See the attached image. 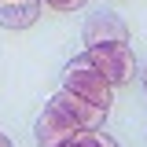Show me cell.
<instances>
[{
  "label": "cell",
  "mask_w": 147,
  "mask_h": 147,
  "mask_svg": "<svg viewBox=\"0 0 147 147\" xmlns=\"http://www.w3.org/2000/svg\"><path fill=\"white\" fill-rule=\"evenodd\" d=\"M63 88L85 96L88 103H96V107H103V110H110V103H114V96H110L114 88L107 85V77L88 63V55H77L70 66H66V74H63Z\"/></svg>",
  "instance_id": "1"
},
{
  "label": "cell",
  "mask_w": 147,
  "mask_h": 147,
  "mask_svg": "<svg viewBox=\"0 0 147 147\" xmlns=\"http://www.w3.org/2000/svg\"><path fill=\"white\" fill-rule=\"evenodd\" d=\"M88 63L107 77L110 88L118 85H129L132 74H136V59H132V48L129 44H103V48H88Z\"/></svg>",
  "instance_id": "2"
},
{
  "label": "cell",
  "mask_w": 147,
  "mask_h": 147,
  "mask_svg": "<svg viewBox=\"0 0 147 147\" xmlns=\"http://www.w3.org/2000/svg\"><path fill=\"white\" fill-rule=\"evenodd\" d=\"M77 132H81L77 121H74L66 110H59L55 103H48L44 114L37 118V144L40 147H63V144H70Z\"/></svg>",
  "instance_id": "3"
},
{
  "label": "cell",
  "mask_w": 147,
  "mask_h": 147,
  "mask_svg": "<svg viewBox=\"0 0 147 147\" xmlns=\"http://www.w3.org/2000/svg\"><path fill=\"white\" fill-rule=\"evenodd\" d=\"M52 103H55L59 110H66L74 121H77L81 132H99L103 121H107V110H103V107L88 103L85 96H77V92H70V88H59V92L52 96Z\"/></svg>",
  "instance_id": "4"
},
{
  "label": "cell",
  "mask_w": 147,
  "mask_h": 147,
  "mask_svg": "<svg viewBox=\"0 0 147 147\" xmlns=\"http://www.w3.org/2000/svg\"><path fill=\"white\" fill-rule=\"evenodd\" d=\"M129 30L118 15H92L85 22V44L88 48H103V44H125Z\"/></svg>",
  "instance_id": "5"
},
{
  "label": "cell",
  "mask_w": 147,
  "mask_h": 147,
  "mask_svg": "<svg viewBox=\"0 0 147 147\" xmlns=\"http://www.w3.org/2000/svg\"><path fill=\"white\" fill-rule=\"evenodd\" d=\"M37 18H40V0H0L4 30H30Z\"/></svg>",
  "instance_id": "6"
},
{
  "label": "cell",
  "mask_w": 147,
  "mask_h": 147,
  "mask_svg": "<svg viewBox=\"0 0 147 147\" xmlns=\"http://www.w3.org/2000/svg\"><path fill=\"white\" fill-rule=\"evenodd\" d=\"M63 147H118V144L110 140L107 132H77L70 144H63Z\"/></svg>",
  "instance_id": "7"
},
{
  "label": "cell",
  "mask_w": 147,
  "mask_h": 147,
  "mask_svg": "<svg viewBox=\"0 0 147 147\" xmlns=\"http://www.w3.org/2000/svg\"><path fill=\"white\" fill-rule=\"evenodd\" d=\"M52 11H77V7H85L88 0H44Z\"/></svg>",
  "instance_id": "8"
},
{
  "label": "cell",
  "mask_w": 147,
  "mask_h": 147,
  "mask_svg": "<svg viewBox=\"0 0 147 147\" xmlns=\"http://www.w3.org/2000/svg\"><path fill=\"white\" fill-rule=\"evenodd\" d=\"M0 147H11V140H7V136H0Z\"/></svg>",
  "instance_id": "9"
},
{
  "label": "cell",
  "mask_w": 147,
  "mask_h": 147,
  "mask_svg": "<svg viewBox=\"0 0 147 147\" xmlns=\"http://www.w3.org/2000/svg\"><path fill=\"white\" fill-rule=\"evenodd\" d=\"M144 88H147V70H144Z\"/></svg>",
  "instance_id": "10"
},
{
  "label": "cell",
  "mask_w": 147,
  "mask_h": 147,
  "mask_svg": "<svg viewBox=\"0 0 147 147\" xmlns=\"http://www.w3.org/2000/svg\"><path fill=\"white\" fill-rule=\"evenodd\" d=\"M40 4H44V0H40Z\"/></svg>",
  "instance_id": "11"
}]
</instances>
